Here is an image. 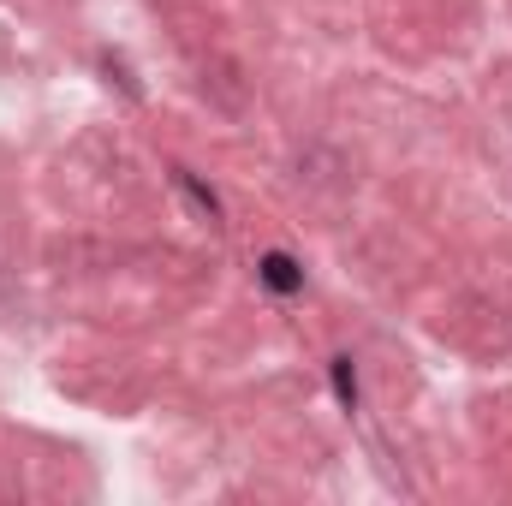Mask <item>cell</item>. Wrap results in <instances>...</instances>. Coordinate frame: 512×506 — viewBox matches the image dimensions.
<instances>
[{
	"instance_id": "1",
	"label": "cell",
	"mask_w": 512,
	"mask_h": 506,
	"mask_svg": "<svg viewBox=\"0 0 512 506\" xmlns=\"http://www.w3.org/2000/svg\"><path fill=\"white\" fill-rule=\"evenodd\" d=\"M256 274H262V286H268V292H280V298L304 286V268H298L286 251H268L262 262H256Z\"/></svg>"
},
{
	"instance_id": "2",
	"label": "cell",
	"mask_w": 512,
	"mask_h": 506,
	"mask_svg": "<svg viewBox=\"0 0 512 506\" xmlns=\"http://www.w3.org/2000/svg\"><path fill=\"white\" fill-rule=\"evenodd\" d=\"M334 387L346 405H358V376H352V358H334Z\"/></svg>"
}]
</instances>
